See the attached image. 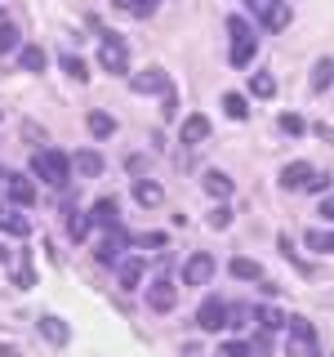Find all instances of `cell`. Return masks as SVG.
Wrapping results in <instances>:
<instances>
[{
  "label": "cell",
  "instance_id": "obj_1",
  "mask_svg": "<svg viewBox=\"0 0 334 357\" xmlns=\"http://www.w3.org/2000/svg\"><path fill=\"white\" fill-rule=\"evenodd\" d=\"M31 174L45 178L49 188H67V178H72V161H67L58 148H49V152L40 148L36 156H31Z\"/></svg>",
  "mask_w": 334,
  "mask_h": 357
},
{
  "label": "cell",
  "instance_id": "obj_2",
  "mask_svg": "<svg viewBox=\"0 0 334 357\" xmlns=\"http://www.w3.org/2000/svg\"><path fill=\"white\" fill-rule=\"evenodd\" d=\"M228 31H232V67H250L254 50H259V31H254L241 14L228 18Z\"/></svg>",
  "mask_w": 334,
  "mask_h": 357
},
{
  "label": "cell",
  "instance_id": "obj_3",
  "mask_svg": "<svg viewBox=\"0 0 334 357\" xmlns=\"http://www.w3.org/2000/svg\"><path fill=\"white\" fill-rule=\"evenodd\" d=\"M289 326V357H317L321 344H317V331H312L308 317H285Z\"/></svg>",
  "mask_w": 334,
  "mask_h": 357
},
{
  "label": "cell",
  "instance_id": "obj_4",
  "mask_svg": "<svg viewBox=\"0 0 334 357\" xmlns=\"http://www.w3.org/2000/svg\"><path fill=\"white\" fill-rule=\"evenodd\" d=\"M98 63L107 67V72H129V45L116 36V31H103V45H98Z\"/></svg>",
  "mask_w": 334,
  "mask_h": 357
},
{
  "label": "cell",
  "instance_id": "obj_5",
  "mask_svg": "<svg viewBox=\"0 0 334 357\" xmlns=\"http://www.w3.org/2000/svg\"><path fill=\"white\" fill-rule=\"evenodd\" d=\"M129 241H134V237H129L125 228H111L107 237L94 245V259H98V264H120V259H125V250H129Z\"/></svg>",
  "mask_w": 334,
  "mask_h": 357
},
{
  "label": "cell",
  "instance_id": "obj_6",
  "mask_svg": "<svg viewBox=\"0 0 334 357\" xmlns=\"http://www.w3.org/2000/svg\"><path fill=\"white\" fill-rule=\"evenodd\" d=\"M129 89L134 94H165L170 89V72L165 67H143V72L129 76Z\"/></svg>",
  "mask_w": 334,
  "mask_h": 357
},
{
  "label": "cell",
  "instance_id": "obj_7",
  "mask_svg": "<svg viewBox=\"0 0 334 357\" xmlns=\"http://www.w3.org/2000/svg\"><path fill=\"white\" fill-rule=\"evenodd\" d=\"M196 326H200V331H209V335L223 331V326H228V304H223L218 295H209L205 304H200V312H196Z\"/></svg>",
  "mask_w": 334,
  "mask_h": 357
},
{
  "label": "cell",
  "instance_id": "obj_8",
  "mask_svg": "<svg viewBox=\"0 0 334 357\" xmlns=\"http://www.w3.org/2000/svg\"><path fill=\"white\" fill-rule=\"evenodd\" d=\"M209 277H214V255H192V259L183 264V282L187 286H209Z\"/></svg>",
  "mask_w": 334,
  "mask_h": 357
},
{
  "label": "cell",
  "instance_id": "obj_9",
  "mask_svg": "<svg viewBox=\"0 0 334 357\" xmlns=\"http://www.w3.org/2000/svg\"><path fill=\"white\" fill-rule=\"evenodd\" d=\"M134 201H138L143 210H156L165 201V188L156 183V178H134Z\"/></svg>",
  "mask_w": 334,
  "mask_h": 357
},
{
  "label": "cell",
  "instance_id": "obj_10",
  "mask_svg": "<svg viewBox=\"0 0 334 357\" xmlns=\"http://www.w3.org/2000/svg\"><path fill=\"white\" fill-rule=\"evenodd\" d=\"M40 340H49L54 349H63V344L72 340V326H67L63 317H54V312H45L40 317Z\"/></svg>",
  "mask_w": 334,
  "mask_h": 357
},
{
  "label": "cell",
  "instance_id": "obj_11",
  "mask_svg": "<svg viewBox=\"0 0 334 357\" xmlns=\"http://www.w3.org/2000/svg\"><path fill=\"white\" fill-rule=\"evenodd\" d=\"M178 139H183L187 148H192V143H205V139H209V116H200V112H192V116H187L183 126H178Z\"/></svg>",
  "mask_w": 334,
  "mask_h": 357
},
{
  "label": "cell",
  "instance_id": "obj_12",
  "mask_svg": "<svg viewBox=\"0 0 334 357\" xmlns=\"http://www.w3.org/2000/svg\"><path fill=\"white\" fill-rule=\"evenodd\" d=\"M116 282H120V290H138V282H143V259L138 255H125V259L116 264Z\"/></svg>",
  "mask_w": 334,
  "mask_h": 357
},
{
  "label": "cell",
  "instance_id": "obj_13",
  "mask_svg": "<svg viewBox=\"0 0 334 357\" xmlns=\"http://www.w3.org/2000/svg\"><path fill=\"white\" fill-rule=\"evenodd\" d=\"M116 201H111V197H103V201H94V206H89V215H94V228H120V215H116Z\"/></svg>",
  "mask_w": 334,
  "mask_h": 357
},
{
  "label": "cell",
  "instance_id": "obj_14",
  "mask_svg": "<svg viewBox=\"0 0 334 357\" xmlns=\"http://www.w3.org/2000/svg\"><path fill=\"white\" fill-rule=\"evenodd\" d=\"M174 304H178V290H174L170 282H156V286L148 290V308H152V312H170Z\"/></svg>",
  "mask_w": 334,
  "mask_h": 357
},
{
  "label": "cell",
  "instance_id": "obj_15",
  "mask_svg": "<svg viewBox=\"0 0 334 357\" xmlns=\"http://www.w3.org/2000/svg\"><path fill=\"white\" fill-rule=\"evenodd\" d=\"M9 201H14V206H31V201H36V183H31L27 174H9Z\"/></svg>",
  "mask_w": 334,
  "mask_h": 357
},
{
  "label": "cell",
  "instance_id": "obj_16",
  "mask_svg": "<svg viewBox=\"0 0 334 357\" xmlns=\"http://www.w3.org/2000/svg\"><path fill=\"white\" fill-rule=\"evenodd\" d=\"M308 178H312V165L308 161H289L285 170H281V188H285V192H294V188H308Z\"/></svg>",
  "mask_w": 334,
  "mask_h": 357
},
{
  "label": "cell",
  "instance_id": "obj_17",
  "mask_svg": "<svg viewBox=\"0 0 334 357\" xmlns=\"http://www.w3.org/2000/svg\"><path fill=\"white\" fill-rule=\"evenodd\" d=\"M330 81H334V59H317V63H312V76H308L312 94H326Z\"/></svg>",
  "mask_w": 334,
  "mask_h": 357
},
{
  "label": "cell",
  "instance_id": "obj_18",
  "mask_svg": "<svg viewBox=\"0 0 334 357\" xmlns=\"http://www.w3.org/2000/svg\"><path fill=\"white\" fill-rule=\"evenodd\" d=\"M200 188H205V192H209V197H218V201H228V197H232V188H237V183H232V178H228V174H223V170H205V178H200Z\"/></svg>",
  "mask_w": 334,
  "mask_h": 357
},
{
  "label": "cell",
  "instance_id": "obj_19",
  "mask_svg": "<svg viewBox=\"0 0 334 357\" xmlns=\"http://www.w3.org/2000/svg\"><path fill=\"white\" fill-rule=\"evenodd\" d=\"M67 232H72V241H85L94 232V215L89 210H67Z\"/></svg>",
  "mask_w": 334,
  "mask_h": 357
},
{
  "label": "cell",
  "instance_id": "obj_20",
  "mask_svg": "<svg viewBox=\"0 0 334 357\" xmlns=\"http://www.w3.org/2000/svg\"><path fill=\"white\" fill-rule=\"evenodd\" d=\"M72 170H76V174H89V178H94V174H103V156H98V152H85V148H81V152L72 156Z\"/></svg>",
  "mask_w": 334,
  "mask_h": 357
},
{
  "label": "cell",
  "instance_id": "obj_21",
  "mask_svg": "<svg viewBox=\"0 0 334 357\" xmlns=\"http://www.w3.org/2000/svg\"><path fill=\"white\" fill-rule=\"evenodd\" d=\"M0 232H14V237H27V232H31V223H27V215H14L9 206H0Z\"/></svg>",
  "mask_w": 334,
  "mask_h": 357
},
{
  "label": "cell",
  "instance_id": "obj_22",
  "mask_svg": "<svg viewBox=\"0 0 334 357\" xmlns=\"http://www.w3.org/2000/svg\"><path fill=\"white\" fill-rule=\"evenodd\" d=\"M228 273H232V277H241V282H263V268L254 264V259H245V255H237V259L228 264Z\"/></svg>",
  "mask_w": 334,
  "mask_h": 357
},
{
  "label": "cell",
  "instance_id": "obj_23",
  "mask_svg": "<svg viewBox=\"0 0 334 357\" xmlns=\"http://www.w3.org/2000/svg\"><path fill=\"white\" fill-rule=\"evenodd\" d=\"M303 245H308V250H317V255H334V232L312 228V232H303Z\"/></svg>",
  "mask_w": 334,
  "mask_h": 357
},
{
  "label": "cell",
  "instance_id": "obj_24",
  "mask_svg": "<svg viewBox=\"0 0 334 357\" xmlns=\"http://www.w3.org/2000/svg\"><path fill=\"white\" fill-rule=\"evenodd\" d=\"M18 67H22V72H45V50H40V45H22Z\"/></svg>",
  "mask_w": 334,
  "mask_h": 357
},
{
  "label": "cell",
  "instance_id": "obj_25",
  "mask_svg": "<svg viewBox=\"0 0 334 357\" xmlns=\"http://www.w3.org/2000/svg\"><path fill=\"white\" fill-rule=\"evenodd\" d=\"M85 121H89V130H94V139H111V134H116V121H111L107 112H98V107L89 112Z\"/></svg>",
  "mask_w": 334,
  "mask_h": 357
},
{
  "label": "cell",
  "instance_id": "obj_26",
  "mask_svg": "<svg viewBox=\"0 0 334 357\" xmlns=\"http://www.w3.org/2000/svg\"><path fill=\"white\" fill-rule=\"evenodd\" d=\"M285 22H289V0H272V9H267L263 27H267V31H281Z\"/></svg>",
  "mask_w": 334,
  "mask_h": 357
},
{
  "label": "cell",
  "instance_id": "obj_27",
  "mask_svg": "<svg viewBox=\"0 0 334 357\" xmlns=\"http://www.w3.org/2000/svg\"><path fill=\"white\" fill-rule=\"evenodd\" d=\"M254 321H259V331H267V335L285 326V317H281V312H276L272 304H267V308H254Z\"/></svg>",
  "mask_w": 334,
  "mask_h": 357
},
{
  "label": "cell",
  "instance_id": "obj_28",
  "mask_svg": "<svg viewBox=\"0 0 334 357\" xmlns=\"http://www.w3.org/2000/svg\"><path fill=\"white\" fill-rule=\"evenodd\" d=\"M250 94L272 98V94H276V76H272V72H254V76H250Z\"/></svg>",
  "mask_w": 334,
  "mask_h": 357
},
{
  "label": "cell",
  "instance_id": "obj_29",
  "mask_svg": "<svg viewBox=\"0 0 334 357\" xmlns=\"http://www.w3.org/2000/svg\"><path fill=\"white\" fill-rule=\"evenodd\" d=\"M276 126H281V134H289V139H303V134H308V121L299 116V112H285Z\"/></svg>",
  "mask_w": 334,
  "mask_h": 357
},
{
  "label": "cell",
  "instance_id": "obj_30",
  "mask_svg": "<svg viewBox=\"0 0 334 357\" xmlns=\"http://www.w3.org/2000/svg\"><path fill=\"white\" fill-rule=\"evenodd\" d=\"M223 112H228L232 121H245L250 116V103H245V94H223Z\"/></svg>",
  "mask_w": 334,
  "mask_h": 357
},
{
  "label": "cell",
  "instance_id": "obj_31",
  "mask_svg": "<svg viewBox=\"0 0 334 357\" xmlns=\"http://www.w3.org/2000/svg\"><path fill=\"white\" fill-rule=\"evenodd\" d=\"M116 9H125V14H134V18H148L152 9H156V0H111Z\"/></svg>",
  "mask_w": 334,
  "mask_h": 357
},
{
  "label": "cell",
  "instance_id": "obj_32",
  "mask_svg": "<svg viewBox=\"0 0 334 357\" xmlns=\"http://www.w3.org/2000/svg\"><path fill=\"white\" fill-rule=\"evenodd\" d=\"M63 72L67 76H72V81H85V76H89V67H85V59H76V54H63Z\"/></svg>",
  "mask_w": 334,
  "mask_h": 357
},
{
  "label": "cell",
  "instance_id": "obj_33",
  "mask_svg": "<svg viewBox=\"0 0 334 357\" xmlns=\"http://www.w3.org/2000/svg\"><path fill=\"white\" fill-rule=\"evenodd\" d=\"M18 40H22V36H18V27H14V22H9V18H5V22H0V54H9V50H18Z\"/></svg>",
  "mask_w": 334,
  "mask_h": 357
},
{
  "label": "cell",
  "instance_id": "obj_34",
  "mask_svg": "<svg viewBox=\"0 0 334 357\" xmlns=\"http://www.w3.org/2000/svg\"><path fill=\"white\" fill-rule=\"evenodd\" d=\"M165 232H138V237H134V245H143V250H165Z\"/></svg>",
  "mask_w": 334,
  "mask_h": 357
},
{
  "label": "cell",
  "instance_id": "obj_35",
  "mask_svg": "<svg viewBox=\"0 0 334 357\" xmlns=\"http://www.w3.org/2000/svg\"><path fill=\"white\" fill-rule=\"evenodd\" d=\"M218 357H254V349H250V344H241V340H223Z\"/></svg>",
  "mask_w": 334,
  "mask_h": 357
},
{
  "label": "cell",
  "instance_id": "obj_36",
  "mask_svg": "<svg viewBox=\"0 0 334 357\" xmlns=\"http://www.w3.org/2000/svg\"><path fill=\"white\" fill-rule=\"evenodd\" d=\"M250 317H254V312L245 304H228V326H250Z\"/></svg>",
  "mask_w": 334,
  "mask_h": 357
},
{
  "label": "cell",
  "instance_id": "obj_37",
  "mask_svg": "<svg viewBox=\"0 0 334 357\" xmlns=\"http://www.w3.org/2000/svg\"><path fill=\"white\" fill-rule=\"evenodd\" d=\"M228 223H232V210L228 206H214V210H209V228H214V232H223Z\"/></svg>",
  "mask_w": 334,
  "mask_h": 357
},
{
  "label": "cell",
  "instance_id": "obj_38",
  "mask_svg": "<svg viewBox=\"0 0 334 357\" xmlns=\"http://www.w3.org/2000/svg\"><path fill=\"white\" fill-rule=\"evenodd\" d=\"M161 116H165V121L178 116V94H174V89H165V94H161Z\"/></svg>",
  "mask_w": 334,
  "mask_h": 357
},
{
  "label": "cell",
  "instance_id": "obj_39",
  "mask_svg": "<svg viewBox=\"0 0 334 357\" xmlns=\"http://www.w3.org/2000/svg\"><path fill=\"white\" fill-rule=\"evenodd\" d=\"M308 192H330V174H326V170H312V178H308Z\"/></svg>",
  "mask_w": 334,
  "mask_h": 357
},
{
  "label": "cell",
  "instance_id": "obj_40",
  "mask_svg": "<svg viewBox=\"0 0 334 357\" xmlns=\"http://www.w3.org/2000/svg\"><path fill=\"white\" fill-rule=\"evenodd\" d=\"M321 219H330V223H334V192L321 201Z\"/></svg>",
  "mask_w": 334,
  "mask_h": 357
},
{
  "label": "cell",
  "instance_id": "obj_41",
  "mask_svg": "<svg viewBox=\"0 0 334 357\" xmlns=\"http://www.w3.org/2000/svg\"><path fill=\"white\" fill-rule=\"evenodd\" d=\"M321 139H326V143H334V126H321Z\"/></svg>",
  "mask_w": 334,
  "mask_h": 357
},
{
  "label": "cell",
  "instance_id": "obj_42",
  "mask_svg": "<svg viewBox=\"0 0 334 357\" xmlns=\"http://www.w3.org/2000/svg\"><path fill=\"white\" fill-rule=\"evenodd\" d=\"M0 188H9V170H0Z\"/></svg>",
  "mask_w": 334,
  "mask_h": 357
},
{
  "label": "cell",
  "instance_id": "obj_43",
  "mask_svg": "<svg viewBox=\"0 0 334 357\" xmlns=\"http://www.w3.org/2000/svg\"><path fill=\"white\" fill-rule=\"evenodd\" d=\"M5 259H9V250H5V245H0V264H5Z\"/></svg>",
  "mask_w": 334,
  "mask_h": 357
}]
</instances>
